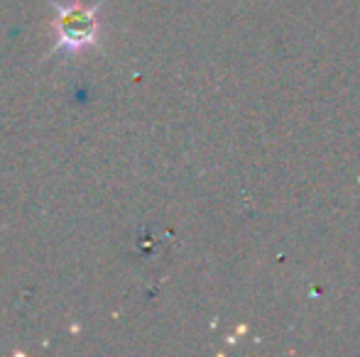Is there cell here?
I'll return each mask as SVG.
<instances>
[{"instance_id":"obj_1","label":"cell","mask_w":360,"mask_h":357,"mask_svg":"<svg viewBox=\"0 0 360 357\" xmlns=\"http://www.w3.org/2000/svg\"><path fill=\"white\" fill-rule=\"evenodd\" d=\"M54 8V47L52 54H81L86 49L98 47L101 37V22L98 13L103 8L105 0H96L94 5H81V3H57L49 0Z\"/></svg>"}]
</instances>
